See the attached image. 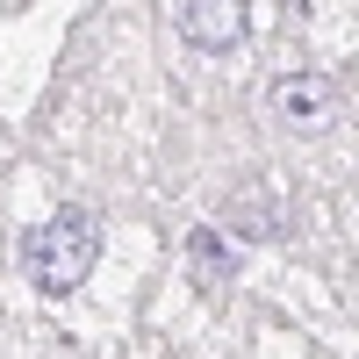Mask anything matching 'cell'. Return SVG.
<instances>
[{
    "mask_svg": "<svg viewBox=\"0 0 359 359\" xmlns=\"http://www.w3.org/2000/svg\"><path fill=\"white\" fill-rule=\"evenodd\" d=\"M230 223L245 230V237H280L287 230V216H280V194H266V187H245L230 201Z\"/></svg>",
    "mask_w": 359,
    "mask_h": 359,
    "instance_id": "277c9868",
    "label": "cell"
},
{
    "mask_svg": "<svg viewBox=\"0 0 359 359\" xmlns=\"http://www.w3.org/2000/svg\"><path fill=\"white\" fill-rule=\"evenodd\" d=\"M187 273H194L201 287H223V280H230V245H223V237L208 230V223L187 237Z\"/></svg>",
    "mask_w": 359,
    "mask_h": 359,
    "instance_id": "5b68a950",
    "label": "cell"
},
{
    "mask_svg": "<svg viewBox=\"0 0 359 359\" xmlns=\"http://www.w3.org/2000/svg\"><path fill=\"white\" fill-rule=\"evenodd\" d=\"M22 259H29V273H36L43 294H72V287H86V273H94V259H101V230H94V216H79V208H57L43 230H29Z\"/></svg>",
    "mask_w": 359,
    "mask_h": 359,
    "instance_id": "6da1fadb",
    "label": "cell"
},
{
    "mask_svg": "<svg viewBox=\"0 0 359 359\" xmlns=\"http://www.w3.org/2000/svg\"><path fill=\"white\" fill-rule=\"evenodd\" d=\"M187 43L194 50H237L245 43V0H187Z\"/></svg>",
    "mask_w": 359,
    "mask_h": 359,
    "instance_id": "3957f363",
    "label": "cell"
},
{
    "mask_svg": "<svg viewBox=\"0 0 359 359\" xmlns=\"http://www.w3.org/2000/svg\"><path fill=\"white\" fill-rule=\"evenodd\" d=\"M266 108H273L287 130H316V123H331V108H338V86L323 79V72H287V79H273Z\"/></svg>",
    "mask_w": 359,
    "mask_h": 359,
    "instance_id": "7a4b0ae2",
    "label": "cell"
}]
</instances>
